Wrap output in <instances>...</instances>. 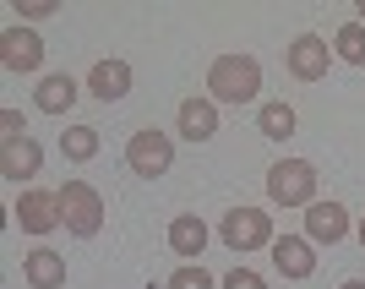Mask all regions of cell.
I'll return each instance as SVG.
<instances>
[{
    "label": "cell",
    "mask_w": 365,
    "mask_h": 289,
    "mask_svg": "<svg viewBox=\"0 0 365 289\" xmlns=\"http://www.w3.org/2000/svg\"><path fill=\"white\" fill-rule=\"evenodd\" d=\"M262 93V66L251 55H218L207 66V98L213 104H251Z\"/></svg>",
    "instance_id": "cell-1"
},
{
    "label": "cell",
    "mask_w": 365,
    "mask_h": 289,
    "mask_svg": "<svg viewBox=\"0 0 365 289\" xmlns=\"http://www.w3.org/2000/svg\"><path fill=\"white\" fill-rule=\"evenodd\" d=\"M267 197L278 208H311L317 202V164L311 158H278L267 169Z\"/></svg>",
    "instance_id": "cell-2"
},
{
    "label": "cell",
    "mask_w": 365,
    "mask_h": 289,
    "mask_svg": "<svg viewBox=\"0 0 365 289\" xmlns=\"http://www.w3.org/2000/svg\"><path fill=\"white\" fill-rule=\"evenodd\" d=\"M55 197H61V224L71 229V235L93 240V235L104 229V197H98L88 181H66Z\"/></svg>",
    "instance_id": "cell-3"
},
{
    "label": "cell",
    "mask_w": 365,
    "mask_h": 289,
    "mask_svg": "<svg viewBox=\"0 0 365 289\" xmlns=\"http://www.w3.org/2000/svg\"><path fill=\"white\" fill-rule=\"evenodd\" d=\"M169 164H175V142H169V131H158V126L131 131V142H125V169H131V175L158 181V175H169Z\"/></svg>",
    "instance_id": "cell-4"
},
{
    "label": "cell",
    "mask_w": 365,
    "mask_h": 289,
    "mask_svg": "<svg viewBox=\"0 0 365 289\" xmlns=\"http://www.w3.org/2000/svg\"><path fill=\"white\" fill-rule=\"evenodd\" d=\"M218 240L229 245V251H262V245H273V218L262 213V208H235V213H224V224H218Z\"/></svg>",
    "instance_id": "cell-5"
},
{
    "label": "cell",
    "mask_w": 365,
    "mask_h": 289,
    "mask_svg": "<svg viewBox=\"0 0 365 289\" xmlns=\"http://www.w3.org/2000/svg\"><path fill=\"white\" fill-rule=\"evenodd\" d=\"M284 66H289V76H300V82H322L327 66H333V44H327L322 33H300L289 44V55H284Z\"/></svg>",
    "instance_id": "cell-6"
},
{
    "label": "cell",
    "mask_w": 365,
    "mask_h": 289,
    "mask_svg": "<svg viewBox=\"0 0 365 289\" xmlns=\"http://www.w3.org/2000/svg\"><path fill=\"white\" fill-rule=\"evenodd\" d=\"M11 218L28 229V235H49V229H61V197H55V191H33V186H28V191L16 197Z\"/></svg>",
    "instance_id": "cell-7"
},
{
    "label": "cell",
    "mask_w": 365,
    "mask_h": 289,
    "mask_svg": "<svg viewBox=\"0 0 365 289\" xmlns=\"http://www.w3.org/2000/svg\"><path fill=\"white\" fill-rule=\"evenodd\" d=\"M0 66L6 71H38L44 66V39L33 28H6L0 33Z\"/></svg>",
    "instance_id": "cell-8"
},
{
    "label": "cell",
    "mask_w": 365,
    "mask_h": 289,
    "mask_svg": "<svg viewBox=\"0 0 365 289\" xmlns=\"http://www.w3.org/2000/svg\"><path fill=\"white\" fill-rule=\"evenodd\" d=\"M344 235H349V213L338 202H311L305 208V240L311 245H338Z\"/></svg>",
    "instance_id": "cell-9"
},
{
    "label": "cell",
    "mask_w": 365,
    "mask_h": 289,
    "mask_svg": "<svg viewBox=\"0 0 365 289\" xmlns=\"http://www.w3.org/2000/svg\"><path fill=\"white\" fill-rule=\"evenodd\" d=\"M38 169H44V148H38L33 137H22V142H0V175H6V181L28 186Z\"/></svg>",
    "instance_id": "cell-10"
},
{
    "label": "cell",
    "mask_w": 365,
    "mask_h": 289,
    "mask_svg": "<svg viewBox=\"0 0 365 289\" xmlns=\"http://www.w3.org/2000/svg\"><path fill=\"white\" fill-rule=\"evenodd\" d=\"M82 98V82H76L71 71H49L38 88H33V104L44 109V115H66V109Z\"/></svg>",
    "instance_id": "cell-11"
},
{
    "label": "cell",
    "mask_w": 365,
    "mask_h": 289,
    "mask_svg": "<svg viewBox=\"0 0 365 289\" xmlns=\"http://www.w3.org/2000/svg\"><path fill=\"white\" fill-rule=\"evenodd\" d=\"M88 93L98 98V104L125 98V93H131V66H125V61H98V66L88 71Z\"/></svg>",
    "instance_id": "cell-12"
},
{
    "label": "cell",
    "mask_w": 365,
    "mask_h": 289,
    "mask_svg": "<svg viewBox=\"0 0 365 289\" xmlns=\"http://www.w3.org/2000/svg\"><path fill=\"white\" fill-rule=\"evenodd\" d=\"M273 262L284 278H311L317 273V257H311V240L305 235H278L273 240Z\"/></svg>",
    "instance_id": "cell-13"
},
{
    "label": "cell",
    "mask_w": 365,
    "mask_h": 289,
    "mask_svg": "<svg viewBox=\"0 0 365 289\" xmlns=\"http://www.w3.org/2000/svg\"><path fill=\"white\" fill-rule=\"evenodd\" d=\"M22 278H28V289H61L66 284V257L49 251V245H38V251L22 257Z\"/></svg>",
    "instance_id": "cell-14"
},
{
    "label": "cell",
    "mask_w": 365,
    "mask_h": 289,
    "mask_svg": "<svg viewBox=\"0 0 365 289\" xmlns=\"http://www.w3.org/2000/svg\"><path fill=\"white\" fill-rule=\"evenodd\" d=\"M169 251L185 257V262H202V251H207V224H202L197 213H180L169 224Z\"/></svg>",
    "instance_id": "cell-15"
},
{
    "label": "cell",
    "mask_w": 365,
    "mask_h": 289,
    "mask_svg": "<svg viewBox=\"0 0 365 289\" xmlns=\"http://www.w3.org/2000/svg\"><path fill=\"white\" fill-rule=\"evenodd\" d=\"M218 131V104L213 98H185L180 104V137L185 142H207Z\"/></svg>",
    "instance_id": "cell-16"
},
{
    "label": "cell",
    "mask_w": 365,
    "mask_h": 289,
    "mask_svg": "<svg viewBox=\"0 0 365 289\" xmlns=\"http://www.w3.org/2000/svg\"><path fill=\"white\" fill-rule=\"evenodd\" d=\"M257 131L273 137V142H289L294 137V109L284 104V98H267V104L257 109Z\"/></svg>",
    "instance_id": "cell-17"
},
{
    "label": "cell",
    "mask_w": 365,
    "mask_h": 289,
    "mask_svg": "<svg viewBox=\"0 0 365 289\" xmlns=\"http://www.w3.org/2000/svg\"><path fill=\"white\" fill-rule=\"evenodd\" d=\"M61 153L71 164H88L93 153H98V126H66L61 131Z\"/></svg>",
    "instance_id": "cell-18"
},
{
    "label": "cell",
    "mask_w": 365,
    "mask_h": 289,
    "mask_svg": "<svg viewBox=\"0 0 365 289\" xmlns=\"http://www.w3.org/2000/svg\"><path fill=\"white\" fill-rule=\"evenodd\" d=\"M333 55L349 61V66H365V22H344L333 33Z\"/></svg>",
    "instance_id": "cell-19"
},
{
    "label": "cell",
    "mask_w": 365,
    "mask_h": 289,
    "mask_svg": "<svg viewBox=\"0 0 365 289\" xmlns=\"http://www.w3.org/2000/svg\"><path fill=\"white\" fill-rule=\"evenodd\" d=\"M169 289H213V273H207L202 262H180V268L169 273Z\"/></svg>",
    "instance_id": "cell-20"
},
{
    "label": "cell",
    "mask_w": 365,
    "mask_h": 289,
    "mask_svg": "<svg viewBox=\"0 0 365 289\" xmlns=\"http://www.w3.org/2000/svg\"><path fill=\"white\" fill-rule=\"evenodd\" d=\"M22 137H28V121L16 109H0V142H22Z\"/></svg>",
    "instance_id": "cell-21"
},
{
    "label": "cell",
    "mask_w": 365,
    "mask_h": 289,
    "mask_svg": "<svg viewBox=\"0 0 365 289\" xmlns=\"http://www.w3.org/2000/svg\"><path fill=\"white\" fill-rule=\"evenodd\" d=\"M224 289H267V284H262V273H251V268H235V273H224Z\"/></svg>",
    "instance_id": "cell-22"
},
{
    "label": "cell",
    "mask_w": 365,
    "mask_h": 289,
    "mask_svg": "<svg viewBox=\"0 0 365 289\" xmlns=\"http://www.w3.org/2000/svg\"><path fill=\"white\" fill-rule=\"evenodd\" d=\"M16 11H22V16H49V11H55V0H16Z\"/></svg>",
    "instance_id": "cell-23"
},
{
    "label": "cell",
    "mask_w": 365,
    "mask_h": 289,
    "mask_svg": "<svg viewBox=\"0 0 365 289\" xmlns=\"http://www.w3.org/2000/svg\"><path fill=\"white\" fill-rule=\"evenodd\" d=\"M338 289H365V278H344V284H338Z\"/></svg>",
    "instance_id": "cell-24"
},
{
    "label": "cell",
    "mask_w": 365,
    "mask_h": 289,
    "mask_svg": "<svg viewBox=\"0 0 365 289\" xmlns=\"http://www.w3.org/2000/svg\"><path fill=\"white\" fill-rule=\"evenodd\" d=\"M354 22H365V0H360V11H354Z\"/></svg>",
    "instance_id": "cell-25"
},
{
    "label": "cell",
    "mask_w": 365,
    "mask_h": 289,
    "mask_svg": "<svg viewBox=\"0 0 365 289\" xmlns=\"http://www.w3.org/2000/svg\"><path fill=\"white\" fill-rule=\"evenodd\" d=\"M360 245H365V218H360Z\"/></svg>",
    "instance_id": "cell-26"
}]
</instances>
